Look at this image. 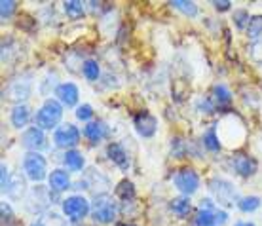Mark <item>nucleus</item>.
<instances>
[{
    "instance_id": "f257e3e1",
    "label": "nucleus",
    "mask_w": 262,
    "mask_h": 226,
    "mask_svg": "<svg viewBox=\"0 0 262 226\" xmlns=\"http://www.w3.org/2000/svg\"><path fill=\"white\" fill-rule=\"evenodd\" d=\"M61 118H63V105L55 99H46L44 105L40 106V110L36 112L34 122H36V127H40V129L44 131V129L57 127Z\"/></svg>"
},
{
    "instance_id": "f03ea898",
    "label": "nucleus",
    "mask_w": 262,
    "mask_h": 226,
    "mask_svg": "<svg viewBox=\"0 0 262 226\" xmlns=\"http://www.w3.org/2000/svg\"><path fill=\"white\" fill-rule=\"evenodd\" d=\"M92 215L93 219L101 222V224H111L116 220V215H118V207L114 204V199L106 194H101L97 198L93 199L92 206Z\"/></svg>"
},
{
    "instance_id": "7ed1b4c3",
    "label": "nucleus",
    "mask_w": 262,
    "mask_h": 226,
    "mask_svg": "<svg viewBox=\"0 0 262 226\" xmlns=\"http://www.w3.org/2000/svg\"><path fill=\"white\" fill-rule=\"evenodd\" d=\"M209 190H211V194L215 196L216 201L224 207H232L234 204L237 206V201L242 199L239 194H237V190L234 188V185L224 179H211Z\"/></svg>"
},
{
    "instance_id": "20e7f679",
    "label": "nucleus",
    "mask_w": 262,
    "mask_h": 226,
    "mask_svg": "<svg viewBox=\"0 0 262 226\" xmlns=\"http://www.w3.org/2000/svg\"><path fill=\"white\" fill-rule=\"evenodd\" d=\"M23 169H25V175L34 183H40V180L46 179V171H48V164L46 158L38 152H29L23 158Z\"/></svg>"
},
{
    "instance_id": "39448f33",
    "label": "nucleus",
    "mask_w": 262,
    "mask_h": 226,
    "mask_svg": "<svg viewBox=\"0 0 262 226\" xmlns=\"http://www.w3.org/2000/svg\"><path fill=\"white\" fill-rule=\"evenodd\" d=\"M173 183H175V188L181 194H184L186 198L192 196L200 188V177H198V173L194 169H190V167L179 169L175 173V177H173Z\"/></svg>"
},
{
    "instance_id": "423d86ee",
    "label": "nucleus",
    "mask_w": 262,
    "mask_h": 226,
    "mask_svg": "<svg viewBox=\"0 0 262 226\" xmlns=\"http://www.w3.org/2000/svg\"><path fill=\"white\" fill-rule=\"evenodd\" d=\"M31 89H33V82L31 80L17 78L13 80L12 84H8V87L4 89V99L19 105L21 101H27L31 97Z\"/></svg>"
},
{
    "instance_id": "0eeeda50",
    "label": "nucleus",
    "mask_w": 262,
    "mask_h": 226,
    "mask_svg": "<svg viewBox=\"0 0 262 226\" xmlns=\"http://www.w3.org/2000/svg\"><path fill=\"white\" fill-rule=\"evenodd\" d=\"M92 211L90 201L84 196H71V198L63 199V213L71 220H80L88 217V213Z\"/></svg>"
},
{
    "instance_id": "6e6552de",
    "label": "nucleus",
    "mask_w": 262,
    "mask_h": 226,
    "mask_svg": "<svg viewBox=\"0 0 262 226\" xmlns=\"http://www.w3.org/2000/svg\"><path fill=\"white\" fill-rule=\"evenodd\" d=\"M53 141L59 148H74V146L80 143V131L76 126L72 124H65L55 129V135H53Z\"/></svg>"
},
{
    "instance_id": "1a4fd4ad",
    "label": "nucleus",
    "mask_w": 262,
    "mask_h": 226,
    "mask_svg": "<svg viewBox=\"0 0 262 226\" xmlns=\"http://www.w3.org/2000/svg\"><path fill=\"white\" fill-rule=\"evenodd\" d=\"M133 126H135V131L141 135V137H152L158 129V120L152 116L150 112H141L135 116L133 120Z\"/></svg>"
},
{
    "instance_id": "9d476101",
    "label": "nucleus",
    "mask_w": 262,
    "mask_h": 226,
    "mask_svg": "<svg viewBox=\"0 0 262 226\" xmlns=\"http://www.w3.org/2000/svg\"><path fill=\"white\" fill-rule=\"evenodd\" d=\"M21 145L33 150V152H38L46 146V137H44V131L40 127H29L23 137H21Z\"/></svg>"
},
{
    "instance_id": "9b49d317",
    "label": "nucleus",
    "mask_w": 262,
    "mask_h": 226,
    "mask_svg": "<svg viewBox=\"0 0 262 226\" xmlns=\"http://www.w3.org/2000/svg\"><path fill=\"white\" fill-rule=\"evenodd\" d=\"M55 95H57V99H59L61 105L65 106H74L78 103V87L74 86L72 82H63L59 86L55 87Z\"/></svg>"
},
{
    "instance_id": "f8f14e48",
    "label": "nucleus",
    "mask_w": 262,
    "mask_h": 226,
    "mask_svg": "<svg viewBox=\"0 0 262 226\" xmlns=\"http://www.w3.org/2000/svg\"><path fill=\"white\" fill-rule=\"evenodd\" d=\"M232 166H234L237 175H242V177H251L256 171V162L247 154H236L232 158Z\"/></svg>"
},
{
    "instance_id": "ddd939ff",
    "label": "nucleus",
    "mask_w": 262,
    "mask_h": 226,
    "mask_svg": "<svg viewBox=\"0 0 262 226\" xmlns=\"http://www.w3.org/2000/svg\"><path fill=\"white\" fill-rule=\"evenodd\" d=\"M106 154H108V158H111L120 169L127 171V167H129V158H127V152L124 150V146L118 145V143H111V145L106 146Z\"/></svg>"
},
{
    "instance_id": "4468645a",
    "label": "nucleus",
    "mask_w": 262,
    "mask_h": 226,
    "mask_svg": "<svg viewBox=\"0 0 262 226\" xmlns=\"http://www.w3.org/2000/svg\"><path fill=\"white\" fill-rule=\"evenodd\" d=\"M50 188L55 190V192H63L67 188H71V177L69 173L63 171V169H55L50 175Z\"/></svg>"
},
{
    "instance_id": "2eb2a0df",
    "label": "nucleus",
    "mask_w": 262,
    "mask_h": 226,
    "mask_svg": "<svg viewBox=\"0 0 262 226\" xmlns=\"http://www.w3.org/2000/svg\"><path fill=\"white\" fill-rule=\"evenodd\" d=\"M106 133L108 131H106V127L103 122H90V124L84 127V135L92 141V143H99Z\"/></svg>"
},
{
    "instance_id": "dca6fc26",
    "label": "nucleus",
    "mask_w": 262,
    "mask_h": 226,
    "mask_svg": "<svg viewBox=\"0 0 262 226\" xmlns=\"http://www.w3.org/2000/svg\"><path fill=\"white\" fill-rule=\"evenodd\" d=\"M29 118H31V112L25 105H15L12 110V124L13 127H25L29 124Z\"/></svg>"
},
{
    "instance_id": "f3484780",
    "label": "nucleus",
    "mask_w": 262,
    "mask_h": 226,
    "mask_svg": "<svg viewBox=\"0 0 262 226\" xmlns=\"http://www.w3.org/2000/svg\"><path fill=\"white\" fill-rule=\"evenodd\" d=\"M63 160H65V166L69 167L71 171H80L85 164L84 156H82V152H78V150H67Z\"/></svg>"
},
{
    "instance_id": "a211bd4d",
    "label": "nucleus",
    "mask_w": 262,
    "mask_h": 226,
    "mask_svg": "<svg viewBox=\"0 0 262 226\" xmlns=\"http://www.w3.org/2000/svg\"><path fill=\"white\" fill-rule=\"evenodd\" d=\"M169 207H171V211L175 213L177 217H184V215H188V213H190V209H192L190 199L186 198V196H181V198H173V199H171Z\"/></svg>"
},
{
    "instance_id": "6ab92c4d",
    "label": "nucleus",
    "mask_w": 262,
    "mask_h": 226,
    "mask_svg": "<svg viewBox=\"0 0 262 226\" xmlns=\"http://www.w3.org/2000/svg\"><path fill=\"white\" fill-rule=\"evenodd\" d=\"M25 192V180L21 179V175H13L12 180H10V186H8V196L13 199H17L23 196Z\"/></svg>"
},
{
    "instance_id": "aec40b11",
    "label": "nucleus",
    "mask_w": 262,
    "mask_h": 226,
    "mask_svg": "<svg viewBox=\"0 0 262 226\" xmlns=\"http://www.w3.org/2000/svg\"><path fill=\"white\" fill-rule=\"evenodd\" d=\"M213 97H215V103L219 106H226L232 103V93L228 92V87L223 86V84H216L213 87Z\"/></svg>"
},
{
    "instance_id": "412c9836",
    "label": "nucleus",
    "mask_w": 262,
    "mask_h": 226,
    "mask_svg": "<svg viewBox=\"0 0 262 226\" xmlns=\"http://www.w3.org/2000/svg\"><path fill=\"white\" fill-rule=\"evenodd\" d=\"M116 196H118L120 199H124V201H131V199L135 198V186H133V183L127 179L122 180V183L116 186Z\"/></svg>"
},
{
    "instance_id": "4be33fe9",
    "label": "nucleus",
    "mask_w": 262,
    "mask_h": 226,
    "mask_svg": "<svg viewBox=\"0 0 262 226\" xmlns=\"http://www.w3.org/2000/svg\"><path fill=\"white\" fill-rule=\"evenodd\" d=\"M63 8H65V13L71 19H80L84 15V4L80 0H67Z\"/></svg>"
},
{
    "instance_id": "5701e85b",
    "label": "nucleus",
    "mask_w": 262,
    "mask_h": 226,
    "mask_svg": "<svg viewBox=\"0 0 262 226\" xmlns=\"http://www.w3.org/2000/svg\"><path fill=\"white\" fill-rule=\"evenodd\" d=\"M169 4L173 8H177L179 12H183L184 15H188V17H196L198 15V6L190 0H173Z\"/></svg>"
},
{
    "instance_id": "b1692460",
    "label": "nucleus",
    "mask_w": 262,
    "mask_h": 226,
    "mask_svg": "<svg viewBox=\"0 0 262 226\" xmlns=\"http://www.w3.org/2000/svg\"><path fill=\"white\" fill-rule=\"evenodd\" d=\"M247 36L253 40L262 38V15H253L247 25Z\"/></svg>"
},
{
    "instance_id": "393cba45",
    "label": "nucleus",
    "mask_w": 262,
    "mask_h": 226,
    "mask_svg": "<svg viewBox=\"0 0 262 226\" xmlns=\"http://www.w3.org/2000/svg\"><path fill=\"white\" fill-rule=\"evenodd\" d=\"M82 74L85 76V80H90V82H95L99 78V63L93 59H88L82 65Z\"/></svg>"
},
{
    "instance_id": "a878e982",
    "label": "nucleus",
    "mask_w": 262,
    "mask_h": 226,
    "mask_svg": "<svg viewBox=\"0 0 262 226\" xmlns=\"http://www.w3.org/2000/svg\"><path fill=\"white\" fill-rule=\"evenodd\" d=\"M237 207H239L243 213L255 211V209L260 207V198H258V196H247V198H242L239 201H237Z\"/></svg>"
},
{
    "instance_id": "bb28decb",
    "label": "nucleus",
    "mask_w": 262,
    "mask_h": 226,
    "mask_svg": "<svg viewBox=\"0 0 262 226\" xmlns=\"http://www.w3.org/2000/svg\"><path fill=\"white\" fill-rule=\"evenodd\" d=\"M203 145H205V148L211 150V152H219V150H221V143H219V137H216L215 129H209V131L203 135Z\"/></svg>"
},
{
    "instance_id": "cd10ccee",
    "label": "nucleus",
    "mask_w": 262,
    "mask_h": 226,
    "mask_svg": "<svg viewBox=\"0 0 262 226\" xmlns=\"http://www.w3.org/2000/svg\"><path fill=\"white\" fill-rule=\"evenodd\" d=\"M215 213L216 211H205V209H198L196 226H213V224H216Z\"/></svg>"
},
{
    "instance_id": "c85d7f7f",
    "label": "nucleus",
    "mask_w": 262,
    "mask_h": 226,
    "mask_svg": "<svg viewBox=\"0 0 262 226\" xmlns=\"http://www.w3.org/2000/svg\"><path fill=\"white\" fill-rule=\"evenodd\" d=\"M249 57L255 65H262V38L253 40L249 44Z\"/></svg>"
},
{
    "instance_id": "c756f323",
    "label": "nucleus",
    "mask_w": 262,
    "mask_h": 226,
    "mask_svg": "<svg viewBox=\"0 0 262 226\" xmlns=\"http://www.w3.org/2000/svg\"><path fill=\"white\" fill-rule=\"evenodd\" d=\"M15 10H17V2H13V0L0 2V17H2V19H8Z\"/></svg>"
},
{
    "instance_id": "7c9ffc66",
    "label": "nucleus",
    "mask_w": 262,
    "mask_h": 226,
    "mask_svg": "<svg viewBox=\"0 0 262 226\" xmlns=\"http://www.w3.org/2000/svg\"><path fill=\"white\" fill-rule=\"evenodd\" d=\"M234 19H236V25L237 29H247V25H249V12L247 10H236L234 12Z\"/></svg>"
},
{
    "instance_id": "2f4dec72",
    "label": "nucleus",
    "mask_w": 262,
    "mask_h": 226,
    "mask_svg": "<svg viewBox=\"0 0 262 226\" xmlns=\"http://www.w3.org/2000/svg\"><path fill=\"white\" fill-rule=\"evenodd\" d=\"M93 116V108L92 105H80L78 110H76V118L82 120V122H88V120Z\"/></svg>"
},
{
    "instance_id": "473e14b6",
    "label": "nucleus",
    "mask_w": 262,
    "mask_h": 226,
    "mask_svg": "<svg viewBox=\"0 0 262 226\" xmlns=\"http://www.w3.org/2000/svg\"><path fill=\"white\" fill-rule=\"evenodd\" d=\"M0 169H2V192L6 194L8 192V186H10V173H8V166L6 164H2L0 166Z\"/></svg>"
},
{
    "instance_id": "72a5a7b5",
    "label": "nucleus",
    "mask_w": 262,
    "mask_h": 226,
    "mask_svg": "<svg viewBox=\"0 0 262 226\" xmlns=\"http://www.w3.org/2000/svg\"><path fill=\"white\" fill-rule=\"evenodd\" d=\"M12 219H13L12 207H10V204L2 201V222H4V226H6V222H10Z\"/></svg>"
},
{
    "instance_id": "f704fd0d",
    "label": "nucleus",
    "mask_w": 262,
    "mask_h": 226,
    "mask_svg": "<svg viewBox=\"0 0 262 226\" xmlns=\"http://www.w3.org/2000/svg\"><path fill=\"white\" fill-rule=\"evenodd\" d=\"M230 4H232V2H228V0H215V2H213V6H215L219 12H226V10H230Z\"/></svg>"
},
{
    "instance_id": "c9c22d12",
    "label": "nucleus",
    "mask_w": 262,
    "mask_h": 226,
    "mask_svg": "<svg viewBox=\"0 0 262 226\" xmlns=\"http://www.w3.org/2000/svg\"><path fill=\"white\" fill-rule=\"evenodd\" d=\"M215 219H216V224H224V222L228 220V215H226V213H224V211H219V209H216Z\"/></svg>"
},
{
    "instance_id": "e433bc0d",
    "label": "nucleus",
    "mask_w": 262,
    "mask_h": 226,
    "mask_svg": "<svg viewBox=\"0 0 262 226\" xmlns=\"http://www.w3.org/2000/svg\"><path fill=\"white\" fill-rule=\"evenodd\" d=\"M31 226H46V219H38V220H34Z\"/></svg>"
},
{
    "instance_id": "4c0bfd02",
    "label": "nucleus",
    "mask_w": 262,
    "mask_h": 226,
    "mask_svg": "<svg viewBox=\"0 0 262 226\" xmlns=\"http://www.w3.org/2000/svg\"><path fill=\"white\" fill-rule=\"evenodd\" d=\"M236 226H255L253 222H236Z\"/></svg>"
},
{
    "instance_id": "58836bf2",
    "label": "nucleus",
    "mask_w": 262,
    "mask_h": 226,
    "mask_svg": "<svg viewBox=\"0 0 262 226\" xmlns=\"http://www.w3.org/2000/svg\"><path fill=\"white\" fill-rule=\"evenodd\" d=\"M118 226H133V224H118Z\"/></svg>"
}]
</instances>
